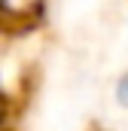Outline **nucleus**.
I'll return each instance as SVG.
<instances>
[{"label":"nucleus","mask_w":128,"mask_h":131,"mask_svg":"<svg viewBox=\"0 0 128 131\" xmlns=\"http://www.w3.org/2000/svg\"><path fill=\"white\" fill-rule=\"evenodd\" d=\"M119 101L128 107V79H122V85H119Z\"/></svg>","instance_id":"1"}]
</instances>
